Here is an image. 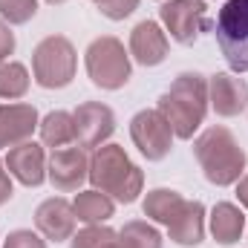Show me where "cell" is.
<instances>
[{
  "instance_id": "cell-26",
  "label": "cell",
  "mask_w": 248,
  "mask_h": 248,
  "mask_svg": "<svg viewBox=\"0 0 248 248\" xmlns=\"http://www.w3.org/2000/svg\"><path fill=\"white\" fill-rule=\"evenodd\" d=\"M3 248H46V240L29 228H17L3 240Z\"/></svg>"
},
{
  "instance_id": "cell-31",
  "label": "cell",
  "mask_w": 248,
  "mask_h": 248,
  "mask_svg": "<svg viewBox=\"0 0 248 248\" xmlns=\"http://www.w3.org/2000/svg\"><path fill=\"white\" fill-rule=\"evenodd\" d=\"M110 248H122V246H119V243H116V246H110Z\"/></svg>"
},
{
  "instance_id": "cell-23",
  "label": "cell",
  "mask_w": 248,
  "mask_h": 248,
  "mask_svg": "<svg viewBox=\"0 0 248 248\" xmlns=\"http://www.w3.org/2000/svg\"><path fill=\"white\" fill-rule=\"evenodd\" d=\"M72 248H110L119 243V234L107 225H87L84 231L72 234Z\"/></svg>"
},
{
  "instance_id": "cell-10",
  "label": "cell",
  "mask_w": 248,
  "mask_h": 248,
  "mask_svg": "<svg viewBox=\"0 0 248 248\" xmlns=\"http://www.w3.org/2000/svg\"><path fill=\"white\" fill-rule=\"evenodd\" d=\"M75 136L81 147H101L116 133V113L101 101H84L75 107Z\"/></svg>"
},
{
  "instance_id": "cell-22",
  "label": "cell",
  "mask_w": 248,
  "mask_h": 248,
  "mask_svg": "<svg viewBox=\"0 0 248 248\" xmlns=\"http://www.w3.org/2000/svg\"><path fill=\"white\" fill-rule=\"evenodd\" d=\"M29 69L17 61H6L0 66V98L17 101L29 93Z\"/></svg>"
},
{
  "instance_id": "cell-13",
  "label": "cell",
  "mask_w": 248,
  "mask_h": 248,
  "mask_svg": "<svg viewBox=\"0 0 248 248\" xmlns=\"http://www.w3.org/2000/svg\"><path fill=\"white\" fill-rule=\"evenodd\" d=\"M75 208L72 202H66L63 196H49L38 205L35 211V225L41 231L44 240H52V243H63V240H72L75 234Z\"/></svg>"
},
{
  "instance_id": "cell-9",
  "label": "cell",
  "mask_w": 248,
  "mask_h": 248,
  "mask_svg": "<svg viewBox=\"0 0 248 248\" xmlns=\"http://www.w3.org/2000/svg\"><path fill=\"white\" fill-rule=\"evenodd\" d=\"M87 176H90V156L81 144L52 150V156L46 162V179L52 182L55 190L72 193L87 182Z\"/></svg>"
},
{
  "instance_id": "cell-14",
  "label": "cell",
  "mask_w": 248,
  "mask_h": 248,
  "mask_svg": "<svg viewBox=\"0 0 248 248\" xmlns=\"http://www.w3.org/2000/svg\"><path fill=\"white\" fill-rule=\"evenodd\" d=\"M168 49H170L168 32L156 20H141V23L133 26V32H130V55L136 58V63L159 66L168 58Z\"/></svg>"
},
{
  "instance_id": "cell-18",
  "label": "cell",
  "mask_w": 248,
  "mask_h": 248,
  "mask_svg": "<svg viewBox=\"0 0 248 248\" xmlns=\"http://www.w3.org/2000/svg\"><path fill=\"white\" fill-rule=\"evenodd\" d=\"M72 208L84 225H104L116 214V199L93 187V190H78L72 199Z\"/></svg>"
},
{
  "instance_id": "cell-15",
  "label": "cell",
  "mask_w": 248,
  "mask_h": 248,
  "mask_svg": "<svg viewBox=\"0 0 248 248\" xmlns=\"http://www.w3.org/2000/svg\"><path fill=\"white\" fill-rule=\"evenodd\" d=\"M38 124L41 119L32 104H0V147L29 141Z\"/></svg>"
},
{
  "instance_id": "cell-2",
  "label": "cell",
  "mask_w": 248,
  "mask_h": 248,
  "mask_svg": "<svg viewBox=\"0 0 248 248\" xmlns=\"http://www.w3.org/2000/svg\"><path fill=\"white\" fill-rule=\"evenodd\" d=\"M193 156L205 173V179L217 187H228L237 185L246 173L248 156L246 150L240 147L237 136L217 124V127H208L196 141H193Z\"/></svg>"
},
{
  "instance_id": "cell-7",
  "label": "cell",
  "mask_w": 248,
  "mask_h": 248,
  "mask_svg": "<svg viewBox=\"0 0 248 248\" xmlns=\"http://www.w3.org/2000/svg\"><path fill=\"white\" fill-rule=\"evenodd\" d=\"M130 139L147 162H162L173 147V127L159 110H141L130 119Z\"/></svg>"
},
{
  "instance_id": "cell-6",
  "label": "cell",
  "mask_w": 248,
  "mask_h": 248,
  "mask_svg": "<svg viewBox=\"0 0 248 248\" xmlns=\"http://www.w3.org/2000/svg\"><path fill=\"white\" fill-rule=\"evenodd\" d=\"M214 35L234 72H248V0H228L217 12Z\"/></svg>"
},
{
  "instance_id": "cell-8",
  "label": "cell",
  "mask_w": 248,
  "mask_h": 248,
  "mask_svg": "<svg viewBox=\"0 0 248 248\" xmlns=\"http://www.w3.org/2000/svg\"><path fill=\"white\" fill-rule=\"evenodd\" d=\"M159 17H162L165 32H170V38L185 46L193 44L205 29H211L205 0H168L162 3Z\"/></svg>"
},
{
  "instance_id": "cell-11",
  "label": "cell",
  "mask_w": 248,
  "mask_h": 248,
  "mask_svg": "<svg viewBox=\"0 0 248 248\" xmlns=\"http://www.w3.org/2000/svg\"><path fill=\"white\" fill-rule=\"evenodd\" d=\"M3 165L9 170V176H15L20 185H26V187H38L46 182V153L32 139L9 147Z\"/></svg>"
},
{
  "instance_id": "cell-28",
  "label": "cell",
  "mask_w": 248,
  "mask_h": 248,
  "mask_svg": "<svg viewBox=\"0 0 248 248\" xmlns=\"http://www.w3.org/2000/svg\"><path fill=\"white\" fill-rule=\"evenodd\" d=\"M12 193H15L12 176H9V170H6V165H3V159H0V205H6V202L12 199Z\"/></svg>"
},
{
  "instance_id": "cell-19",
  "label": "cell",
  "mask_w": 248,
  "mask_h": 248,
  "mask_svg": "<svg viewBox=\"0 0 248 248\" xmlns=\"http://www.w3.org/2000/svg\"><path fill=\"white\" fill-rule=\"evenodd\" d=\"M38 130H41V141H44L46 147H52V150L69 147V144L78 141V136H75V116L66 113V110H52V113H46V119L38 124Z\"/></svg>"
},
{
  "instance_id": "cell-24",
  "label": "cell",
  "mask_w": 248,
  "mask_h": 248,
  "mask_svg": "<svg viewBox=\"0 0 248 248\" xmlns=\"http://www.w3.org/2000/svg\"><path fill=\"white\" fill-rule=\"evenodd\" d=\"M38 15V0H0V17L9 26H23Z\"/></svg>"
},
{
  "instance_id": "cell-5",
  "label": "cell",
  "mask_w": 248,
  "mask_h": 248,
  "mask_svg": "<svg viewBox=\"0 0 248 248\" xmlns=\"http://www.w3.org/2000/svg\"><path fill=\"white\" fill-rule=\"evenodd\" d=\"M84 63H87V75L95 87L101 90H122L130 81V52L124 49V44L113 35H101L95 38L87 52H84Z\"/></svg>"
},
{
  "instance_id": "cell-29",
  "label": "cell",
  "mask_w": 248,
  "mask_h": 248,
  "mask_svg": "<svg viewBox=\"0 0 248 248\" xmlns=\"http://www.w3.org/2000/svg\"><path fill=\"white\" fill-rule=\"evenodd\" d=\"M237 199H240V205L248 211V173H243V179L237 182Z\"/></svg>"
},
{
  "instance_id": "cell-21",
  "label": "cell",
  "mask_w": 248,
  "mask_h": 248,
  "mask_svg": "<svg viewBox=\"0 0 248 248\" xmlns=\"http://www.w3.org/2000/svg\"><path fill=\"white\" fill-rule=\"evenodd\" d=\"M162 234L156 225L144 219H133L119 231V246L122 248H162Z\"/></svg>"
},
{
  "instance_id": "cell-1",
  "label": "cell",
  "mask_w": 248,
  "mask_h": 248,
  "mask_svg": "<svg viewBox=\"0 0 248 248\" xmlns=\"http://www.w3.org/2000/svg\"><path fill=\"white\" fill-rule=\"evenodd\" d=\"M208 78L199 72H182L173 78L170 90L159 98V113L173 127L176 139H193L208 116Z\"/></svg>"
},
{
  "instance_id": "cell-20",
  "label": "cell",
  "mask_w": 248,
  "mask_h": 248,
  "mask_svg": "<svg viewBox=\"0 0 248 248\" xmlns=\"http://www.w3.org/2000/svg\"><path fill=\"white\" fill-rule=\"evenodd\" d=\"M182 205H185V196H182L179 190H170V187H153V190H147L141 208H144V217H150L153 222H159V225H170Z\"/></svg>"
},
{
  "instance_id": "cell-16",
  "label": "cell",
  "mask_w": 248,
  "mask_h": 248,
  "mask_svg": "<svg viewBox=\"0 0 248 248\" xmlns=\"http://www.w3.org/2000/svg\"><path fill=\"white\" fill-rule=\"evenodd\" d=\"M168 234L176 246L193 248L205 240V205L202 202H190L185 199V205L179 208V214L173 217V222L168 225Z\"/></svg>"
},
{
  "instance_id": "cell-27",
  "label": "cell",
  "mask_w": 248,
  "mask_h": 248,
  "mask_svg": "<svg viewBox=\"0 0 248 248\" xmlns=\"http://www.w3.org/2000/svg\"><path fill=\"white\" fill-rule=\"evenodd\" d=\"M15 52V32L9 29V23L0 17V66L9 61V55Z\"/></svg>"
},
{
  "instance_id": "cell-4",
  "label": "cell",
  "mask_w": 248,
  "mask_h": 248,
  "mask_svg": "<svg viewBox=\"0 0 248 248\" xmlns=\"http://www.w3.org/2000/svg\"><path fill=\"white\" fill-rule=\"evenodd\" d=\"M78 69V52L69 38L46 35L32 49V75L44 90H63L72 84Z\"/></svg>"
},
{
  "instance_id": "cell-25",
  "label": "cell",
  "mask_w": 248,
  "mask_h": 248,
  "mask_svg": "<svg viewBox=\"0 0 248 248\" xmlns=\"http://www.w3.org/2000/svg\"><path fill=\"white\" fill-rule=\"evenodd\" d=\"M98 6V12L110 20H124L139 9V0H93Z\"/></svg>"
},
{
  "instance_id": "cell-17",
  "label": "cell",
  "mask_w": 248,
  "mask_h": 248,
  "mask_svg": "<svg viewBox=\"0 0 248 248\" xmlns=\"http://www.w3.org/2000/svg\"><path fill=\"white\" fill-rule=\"evenodd\" d=\"M246 231V214L234 202H217L211 211V234L219 246H234L243 240Z\"/></svg>"
},
{
  "instance_id": "cell-30",
  "label": "cell",
  "mask_w": 248,
  "mask_h": 248,
  "mask_svg": "<svg viewBox=\"0 0 248 248\" xmlns=\"http://www.w3.org/2000/svg\"><path fill=\"white\" fill-rule=\"evenodd\" d=\"M46 3H52V6H61V3H66V0H46Z\"/></svg>"
},
{
  "instance_id": "cell-3",
  "label": "cell",
  "mask_w": 248,
  "mask_h": 248,
  "mask_svg": "<svg viewBox=\"0 0 248 248\" xmlns=\"http://www.w3.org/2000/svg\"><path fill=\"white\" fill-rule=\"evenodd\" d=\"M95 190L113 196L122 205H133L139 193L144 190L141 168L124 153L122 144H101L90 156V176Z\"/></svg>"
},
{
  "instance_id": "cell-12",
  "label": "cell",
  "mask_w": 248,
  "mask_h": 248,
  "mask_svg": "<svg viewBox=\"0 0 248 248\" xmlns=\"http://www.w3.org/2000/svg\"><path fill=\"white\" fill-rule=\"evenodd\" d=\"M208 104L217 116L234 119L248 107V84L231 72H217L208 78Z\"/></svg>"
}]
</instances>
